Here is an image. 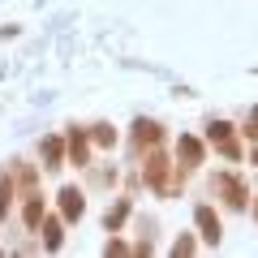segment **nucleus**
<instances>
[{
	"instance_id": "nucleus-1",
	"label": "nucleus",
	"mask_w": 258,
	"mask_h": 258,
	"mask_svg": "<svg viewBox=\"0 0 258 258\" xmlns=\"http://www.w3.org/2000/svg\"><path fill=\"white\" fill-rule=\"evenodd\" d=\"M60 211H64V220H82V211H86V198H82V189H78V185L60 189Z\"/></svg>"
},
{
	"instance_id": "nucleus-2",
	"label": "nucleus",
	"mask_w": 258,
	"mask_h": 258,
	"mask_svg": "<svg viewBox=\"0 0 258 258\" xmlns=\"http://www.w3.org/2000/svg\"><path fill=\"white\" fill-rule=\"evenodd\" d=\"M198 228H203V237L211 241V245L220 241V220H215V211H211V207H198Z\"/></svg>"
},
{
	"instance_id": "nucleus-3",
	"label": "nucleus",
	"mask_w": 258,
	"mask_h": 258,
	"mask_svg": "<svg viewBox=\"0 0 258 258\" xmlns=\"http://www.w3.org/2000/svg\"><path fill=\"white\" fill-rule=\"evenodd\" d=\"M176 155H181L189 168L203 164V142H198V138H181V142H176Z\"/></svg>"
},
{
	"instance_id": "nucleus-4",
	"label": "nucleus",
	"mask_w": 258,
	"mask_h": 258,
	"mask_svg": "<svg viewBox=\"0 0 258 258\" xmlns=\"http://www.w3.org/2000/svg\"><path fill=\"white\" fill-rule=\"evenodd\" d=\"M134 138H138V147H155L159 142V125L155 120H138V125H134Z\"/></svg>"
},
{
	"instance_id": "nucleus-5",
	"label": "nucleus",
	"mask_w": 258,
	"mask_h": 258,
	"mask_svg": "<svg viewBox=\"0 0 258 258\" xmlns=\"http://www.w3.org/2000/svg\"><path fill=\"white\" fill-rule=\"evenodd\" d=\"M69 159H74L78 168H86V138H82V134H74V138H69Z\"/></svg>"
},
{
	"instance_id": "nucleus-6",
	"label": "nucleus",
	"mask_w": 258,
	"mask_h": 258,
	"mask_svg": "<svg viewBox=\"0 0 258 258\" xmlns=\"http://www.w3.org/2000/svg\"><path fill=\"white\" fill-rule=\"evenodd\" d=\"M125 215H129V203L120 198L116 207H108V215H103V224H108V228H120V220H125Z\"/></svg>"
},
{
	"instance_id": "nucleus-7",
	"label": "nucleus",
	"mask_w": 258,
	"mask_h": 258,
	"mask_svg": "<svg viewBox=\"0 0 258 258\" xmlns=\"http://www.w3.org/2000/svg\"><path fill=\"white\" fill-rule=\"evenodd\" d=\"M43 237H47V249H60V220H43Z\"/></svg>"
},
{
	"instance_id": "nucleus-8",
	"label": "nucleus",
	"mask_w": 258,
	"mask_h": 258,
	"mask_svg": "<svg viewBox=\"0 0 258 258\" xmlns=\"http://www.w3.org/2000/svg\"><path fill=\"white\" fill-rule=\"evenodd\" d=\"M43 155H47V168H60V159H64V155H60V142L47 138V142H43Z\"/></svg>"
},
{
	"instance_id": "nucleus-9",
	"label": "nucleus",
	"mask_w": 258,
	"mask_h": 258,
	"mask_svg": "<svg viewBox=\"0 0 258 258\" xmlns=\"http://www.w3.org/2000/svg\"><path fill=\"white\" fill-rule=\"evenodd\" d=\"M95 142H99V147H112V142H116V129L112 125H95Z\"/></svg>"
},
{
	"instance_id": "nucleus-10",
	"label": "nucleus",
	"mask_w": 258,
	"mask_h": 258,
	"mask_svg": "<svg viewBox=\"0 0 258 258\" xmlns=\"http://www.w3.org/2000/svg\"><path fill=\"white\" fill-rule=\"evenodd\" d=\"M254 215H258V207H254Z\"/></svg>"
}]
</instances>
